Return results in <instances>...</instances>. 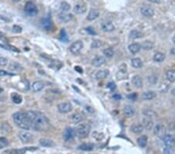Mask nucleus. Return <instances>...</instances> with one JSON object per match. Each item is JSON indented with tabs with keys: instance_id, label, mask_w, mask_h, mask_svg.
Listing matches in <instances>:
<instances>
[{
	"instance_id": "47",
	"label": "nucleus",
	"mask_w": 175,
	"mask_h": 154,
	"mask_svg": "<svg viewBox=\"0 0 175 154\" xmlns=\"http://www.w3.org/2000/svg\"><path fill=\"white\" fill-rule=\"evenodd\" d=\"M60 39L62 40H68V36L64 30H62L61 31V36H60Z\"/></svg>"
},
{
	"instance_id": "8",
	"label": "nucleus",
	"mask_w": 175,
	"mask_h": 154,
	"mask_svg": "<svg viewBox=\"0 0 175 154\" xmlns=\"http://www.w3.org/2000/svg\"><path fill=\"white\" fill-rule=\"evenodd\" d=\"M76 135V131L73 128H66L65 129L64 134H63V138L66 141H69L70 139H73Z\"/></svg>"
},
{
	"instance_id": "36",
	"label": "nucleus",
	"mask_w": 175,
	"mask_h": 154,
	"mask_svg": "<svg viewBox=\"0 0 175 154\" xmlns=\"http://www.w3.org/2000/svg\"><path fill=\"white\" fill-rule=\"evenodd\" d=\"M142 37V33L137 30H133L130 32V38L132 39H137Z\"/></svg>"
},
{
	"instance_id": "5",
	"label": "nucleus",
	"mask_w": 175,
	"mask_h": 154,
	"mask_svg": "<svg viewBox=\"0 0 175 154\" xmlns=\"http://www.w3.org/2000/svg\"><path fill=\"white\" fill-rule=\"evenodd\" d=\"M58 110L60 113L62 114H67L69 113L73 110V105H71V103H69V102H62V103H59L58 106Z\"/></svg>"
},
{
	"instance_id": "30",
	"label": "nucleus",
	"mask_w": 175,
	"mask_h": 154,
	"mask_svg": "<svg viewBox=\"0 0 175 154\" xmlns=\"http://www.w3.org/2000/svg\"><path fill=\"white\" fill-rule=\"evenodd\" d=\"M142 122H143V127L146 129H147V130L151 129L153 128V121L149 118H144L142 120Z\"/></svg>"
},
{
	"instance_id": "53",
	"label": "nucleus",
	"mask_w": 175,
	"mask_h": 154,
	"mask_svg": "<svg viewBox=\"0 0 175 154\" xmlns=\"http://www.w3.org/2000/svg\"><path fill=\"white\" fill-rule=\"evenodd\" d=\"M13 74L12 73H9L7 72L3 71V70H0V76H13Z\"/></svg>"
},
{
	"instance_id": "58",
	"label": "nucleus",
	"mask_w": 175,
	"mask_h": 154,
	"mask_svg": "<svg viewBox=\"0 0 175 154\" xmlns=\"http://www.w3.org/2000/svg\"><path fill=\"white\" fill-rule=\"evenodd\" d=\"M114 98L116 100H119L121 99V96H120V95H114Z\"/></svg>"
},
{
	"instance_id": "28",
	"label": "nucleus",
	"mask_w": 175,
	"mask_h": 154,
	"mask_svg": "<svg viewBox=\"0 0 175 154\" xmlns=\"http://www.w3.org/2000/svg\"><path fill=\"white\" fill-rule=\"evenodd\" d=\"M42 25L44 29L46 30V31H49V30H51L52 28V22L50 20L49 17H47V18L43 20Z\"/></svg>"
},
{
	"instance_id": "22",
	"label": "nucleus",
	"mask_w": 175,
	"mask_h": 154,
	"mask_svg": "<svg viewBox=\"0 0 175 154\" xmlns=\"http://www.w3.org/2000/svg\"><path fill=\"white\" fill-rule=\"evenodd\" d=\"M24 113H25L26 118L28 119L29 121H31V123L33 125V121H34V120L38 116V113H36L35 111H27L24 112Z\"/></svg>"
},
{
	"instance_id": "52",
	"label": "nucleus",
	"mask_w": 175,
	"mask_h": 154,
	"mask_svg": "<svg viewBox=\"0 0 175 154\" xmlns=\"http://www.w3.org/2000/svg\"><path fill=\"white\" fill-rule=\"evenodd\" d=\"M126 69H127V67H126V65L125 64H122L121 66H120V69H119V70H120V72H122V73H125Z\"/></svg>"
},
{
	"instance_id": "45",
	"label": "nucleus",
	"mask_w": 175,
	"mask_h": 154,
	"mask_svg": "<svg viewBox=\"0 0 175 154\" xmlns=\"http://www.w3.org/2000/svg\"><path fill=\"white\" fill-rule=\"evenodd\" d=\"M8 64V59L5 57H0V66H6Z\"/></svg>"
},
{
	"instance_id": "38",
	"label": "nucleus",
	"mask_w": 175,
	"mask_h": 154,
	"mask_svg": "<svg viewBox=\"0 0 175 154\" xmlns=\"http://www.w3.org/2000/svg\"><path fill=\"white\" fill-rule=\"evenodd\" d=\"M1 130L4 132L5 133H9L11 132L12 128H11V126L8 123H3L2 125V126H1Z\"/></svg>"
},
{
	"instance_id": "23",
	"label": "nucleus",
	"mask_w": 175,
	"mask_h": 154,
	"mask_svg": "<svg viewBox=\"0 0 175 154\" xmlns=\"http://www.w3.org/2000/svg\"><path fill=\"white\" fill-rule=\"evenodd\" d=\"M109 70L104 69V70H100L96 73V79H104L109 76Z\"/></svg>"
},
{
	"instance_id": "10",
	"label": "nucleus",
	"mask_w": 175,
	"mask_h": 154,
	"mask_svg": "<svg viewBox=\"0 0 175 154\" xmlns=\"http://www.w3.org/2000/svg\"><path fill=\"white\" fill-rule=\"evenodd\" d=\"M154 133L155 135L160 137H163L166 135V128L164 125H161V124H158L154 127Z\"/></svg>"
},
{
	"instance_id": "4",
	"label": "nucleus",
	"mask_w": 175,
	"mask_h": 154,
	"mask_svg": "<svg viewBox=\"0 0 175 154\" xmlns=\"http://www.w3.org/2000/svg\"><path fill=\"white\" fill-rule=\"evenodd\" d=\"M24 11L30 17H34L38 14V10L36 5L32 2H27L24 6Z\"/></svg>"
},
{
	"instance_id": "25",
	"label": "nucleus",
	"mask_w": 175,
	"mask_h": 154,
	"mask_svg": "<svg viewBox=\"0 0 175 154\" xmlns=\"http://www.w3.org/2000/svg\"><path fill=\"white\" fill-rule=\"evenodd\" d=\"M94 148V145L92 144V143H83V144L80 145L78 147L79 149L80 150H83V151H92L93 149Z\"/></svg>"
},
{
	"instance_id": "20",
	"label": "nucleus",
	"mask_w": 175,
	"mask_h": 154,
	"mask_svg": "<svg viewBox=\"0 0 175 154\" xmlns=\"http://www.w3.org/2000/svg\"><path fill=\"white\" fill-rule=\"evenodd\" d=\"M132 83L136 88H142L143 82H142V79L139 76H135L132 77Z\"/></svg>"
},
{
	"instance_id": "44",
	"label": "nucleus",
	"mask_w": 175,
	"mask_h": 154,
	"mask_svg": "<svg viewBox=\"0 0 175 154\" xmlns=\"http://www.w3.org/2000/svg\"><path fill=\"white\" fill-rule=\"evenodd\" d=\"M163 152L164 153H175V148L174 146H167Z\"/></svg>"
},
{
	"instance_id": "1",
	"label": "nucleus",
	"mask_w": 175,
	"mask_h": 154,
	"mask_svg": "<svg viewBox=\"0 0 175 154\" xmlns=\"http://www.w3.org/2000/svg\"><path fill=\"white\" fill-rule=\"evenodd\" d=\"M13 119L20 128L27 131L32 128V124L26 118L24 112H16L13 114Z\"/></svg>"
},
{
	"instance_id": "14",
	"label": "nucleus",
	"mask_w": 175,
	"mask_h": 154,
	"mask_svg": "<svg viewBox=\"0 0 175 154\" xmlns=\"http://www.w3.org/2000/svg\"><path fill=\"white\" fill-rule=\"evenodd\" d=\"M163 140L167 146H174L175 145V139L171 135H165L163 137Z\"/></svg>"
},
{
	"instance_id": "60",
	"label": "nucleus",
	"mask_w": 175,
	"mask_h": 154,
	"mask_svg": "<svg viewBox=\"0 0 175 154\" xmlns=\"http://www.w3.org/2000/svg\"><path fill=\"white\" fill-rule=\"evenodd\" d=\"M171 93H172V94L174 95V97H175V88H174V89H173V90H171Z\"/></svg>"
},
{
	"instance_id": "29",
	"label": "nucleus",
	"mask_w": 175,
	"mask_h": 154,
	"mask_svg": "<svg viewBox=\"0 0 175 154\" xmlns=\"http://www.w3.org/2000/svg\"><path fill=\"white\" fill-rule=\"evenodd\" d=\"M132 66L135 69H141L143 66L142 60L139 59V58H135L132 59Z\"/></svg>"
},
{
	"instance_id": "15",
	"label": "nucleus",
	"mask_w": 175,
	"mask_h": 154,
	"mask_svg": "<svg viewBox=\"0 0 175 154\" xmlns=\"http://www.w3.org/2000/svg\"><path fill=\"white\" fill-rule=\"evenodd\" d=\"M45 87V83L42 81H35L32 84V90L33 92H40Z\"/></svg>"
},
{
	"instance_id": "35",
	"label": "nucleus",
	"mask_w": 175,
	"mask_h": 154,
	"mask_svg": "<svg viewBox=\"0 0 175 154\" xmlns=\"http://www.w3.org/2000/svg\"><path fill=\"white\" fill-rule=\"evenodd\" d=\"M166 76H167V79H168V81H170V83L175 82V70H173V69L169 70L167 72Z\"/></svg>"
},
{
	"instance_id": "31",
	"label": "nucleus",
	"mask_w": 175,
	"mask_h": 154,
	"mask_svg": "<svg viewBox=\"0 0 175 154\" xmlns=\"http://www.w3.org/2000/svg\"><path fill=\"white\" fill-rule=\"evenodd\" d=\"M147 142H148V139H147L146 135H142V136H140L137 139L138 145L140 147H142V148H144V147L146 146Z\"/></svg>"
},
{
	"instance_id": "27",
	"label": "nucleus",
	"mask_w": 175,
	"mask_h": 154,
	"mask_svg": "<svg viewBox=\"0 0 175 154\" xmlns=\"http://www.w3.org/2000/svg\"><path fill=\"white\" fill-rule=\"evenodd\" d=\"M144 129V127L142 125L140 124H134L132 125L131 126V130L134 133H136V134H139L143 131Z\"/></svg>"
},
{
	"instance_id": "46",
	"label": "nucleus",
	"mask_w": 175,
	"mask_h": 154,
	"mask_svg": "<svg viewBox=\"0 0 175 154\" xmlns=\"http://www.w3.org/2000/svg\"><path fill=\"white\" fill-rule=\"evenodd\" d=\"M100 46H101V41H100V40H93L91 44L92 48H98Z\"/></svg>"
},
{
	"instance_id": "42",
	"label": "nucleus",
	"mask_w": 175,
	"mask_h": 154,
	"mask_svg": "<svg viewBox=\"0 0 175 154\" xmlns=\"http://www.w3.org/2000/svg\"><path fill=\"white\" fill-rule=\"evenodd\" d=\"M8 145V141L6 139L3 137H0V149H3Z\"/></svg>"
},
{
	"instance_id": "61",
	"label": "nucleus",
	"mask_w": 175,
	"mask_h": 154,
	"mask_svg": "<svg viewBox=\"0 0 175 154\" xmlns=\"http://www.w3.org/2000/svg\"><path fill=\"white\" fill-rule=\"evenodd\" d=\"M13 1L14 3H19V2H20L21 0H13Z\"/></svg>"
},
{
	"instance_id": "13",
	"label": "nucleus",
	"mask_w": 175,
	"mask_h": 154,
	"mask_svg": "<svg viewBox=\"0 0 175 154\" xmlns=\"http://www.w3.org/2000/svg\"><path fill=\"white\" fill-rule=\"evenodd\" d=\"M73 11L76 14H83L86 11V6L84 3H78L74 6Z\"/></svg>"
},
{
	"instance_id": "57",
	"label": "nucleus",
	"mask_w": 175,
	"mask_h": 154,
	"mask_svg": "<svg viewBox=\"0 0 175 154\" xmlns=\"http://www.w3.org/2000/svg\"><path fill=\"white\" fill-rule=\"evenodd\" d=\"M150 3H159L160 2V0H148Z\"/></svg>"
},
{
	"instance_id": "6",
	"label": "nucleus",
	"mask_w": 175,
	"mask_h": 154,
	"mask_svg": "<svg viewBox=\"0 0 175 154\" xmlns=\"http://www.w3.org/2000/svg\"><path fill=\"white\" fill-rule=\"evenodd\" d=\"M83 43L81 40H76L75 42H73L70 45L69 47V51L71 52V53L74 54V55H77L80 52L81 50L83 49Z\"/></svg>"
},
{
	"instance_id": "48",
	"label": "nucleus",
	"mask_w": 175,
	"mask_h": 154,
	"mask_svg": "<svg viewBox=\"0 0 175 154\" xmlns=\"http://www.w3.org/2000/svg\"><path fill=\"white\" fill-rule=\"evenodd\" d=\"M13 31L15 33H20L22 31V27L18 25H14L13 26Z\"/></svg>"
},
{
	"instance_id": "18",
	"label": "nucleus",
	"mask_w": 175,
	"mask_h": 154,
	"mask_svg": "<svg viewBox=\"0 0 175 154\" xmlns=\"http://www.w3.org/2000/svg\"><path fill=\"white\" fill-rule=\"evenodd\" d=\"M101 27L104 32H111L114 30V26L111 22H104L101 24Z\"/></svg>"
},
{
	"instance_id": "32",
	"label": "nucleus",
	"mask_w": 175,
	"mask_h": 154,
	"mask_svg": "<svg viewBox=\"0 0 175 154\" xmlns=\"http://www.w3.org/2000/svg\"><path fill=\"white\" fill-rule=\"evenodd\" d=\"M11 99H12V101L14 104H16V105H20L23 101V97L20 94H18V93H12Z\"/></svg>"
},
{
	"instance_id": "64",
	"label": "nucleus",
	"mask_w": 175,
	"mask_h": 154,
	"mask_svg": "<svg viewBox=\"0 0 175 154\" xmlns=\"http://www.w3.org/2000/svg\"><path fill=\"white\" fill-rule=\"evenodd\" d=\"M3 100H4V99H3V98L0 97V101H3Z\"/></svg>"
},
{
	"instance_id": "63",
	"label": "nucleus",
	"mask_w": 175,
	"mask_h": 154,
	"mask_svg": "<svg viewBox=\"0 0 175 154\" xmlns=\"http://www.w3.org/2000/svg\"><path fill=\"white\" fill-rule=\"evenodd\" d=\"M3 88H0V93H3Z\"/></svg>"
},
{
	"instance_id": "7",
	"label": "nucleus",
	"mask_w": 175,
	"mask_h": 154,
	"mask_svg": "<svg viewBox=\"0 0 175 154\" xmlns=\"http://www.w3.org/2000/svg\"><path fill=\"white\" fill-rule=\"evenodd\" d=\"M18 137L20 138V139L21 140L23 143H29L33 139V135L28 132H26V130L20 131L18 133Z\"/></svg>"
},
{
	"instance_id": "49",
	"label": "nucleus",
	"mask_w": 175,
	"mask_h": 154,
	"mask_svg": "<svg viewBox=\"0 0 175 154\" xmlns=\"http://www.w3.org/2000/svg\"><path fill=\"white\" fill-rule=\"evenodd\" d=\"M86 31H87L88 33H90V35H95L96 34V31H94V29L91 27V26H89L86 29Z\"/></svg>"
},
{
	"instance_id": "55",
	"label": "nucleus",
	"mask_w": 175,
	"mask_h": 154,
	"mask_svg": "<svg viewBox=\"0 0 175 154\" xmlns=\"http://www.w3.org/2000/svg\"><path fill=\"white\" fill-rule=\"evenodd\" d=\"M75 70L78 72L79 73H83V69H82L80 66H76L75 67Z\"/></svg>"
},
{
	"instance_id": "33",
	"label": "nucleus",
	"mask_w": 175,
	"mask_h": 154,
	"mask_svg": "<svg viewBox=\"0 0 175 154\" xmlns=\"http://www.w3.org/2000/svg\"><path fill=\"white\" fill-rule=\"evenodd\" d=\"M156 96V93L155 92H153V91H147V92H145L142 94V99L149 100H152L155 98Z\"/></svg>"
},
{
	"instance_id": "62",
	"label": "nucleus",
	"mask_w": 175,
	"mask_h": 154,
	"mask_svg": "<svg viewBox=\"0 0 175 154\" xmlns=\"http://www.w3.org/2000/svg\"><path fill=\"white\" fill-rule=\"evenodd\" d=\"M172 40H173V42H174V44H175V35L174 36V37H173Z\"/></svg>"
},
{
	"instance_id": "3",
	"label": "nucleus",
	"mask_w": 175,
	"mask_h": 154,
	"mask_svg": "<svg viewBox=\"0 0 175 154\" xmlns=\"http://www.w3.org/2000/svg\"><path fill=\"white\" fill-rule=\"evenodd\" d=\"M90 125L88 124H81L76 128V135L79 139H85L90 132Z\"/></svg>"
},
{
	"instance_id": "54",
	"label": "nucleus",
	"mask_w": 175,
	"mask_h": 154,
	"mask_svg": "<svg viewBox=\"0 0 175 154\" xmlns=\"http://www.w3.org/2000/svg\"><path fill=\"white\" fill-rule=\"evenodd\" d=\"M136 97H137L136 93H132V94H129L128 96V99L132 100H135L136 99Z\"/></svg>"
},
{
	"instance_id": "9",
	"label": "nucleus",
	"mask_w": 175,
	"mask_h": 154,
	"mask_svg": "<svg viewBox=\"0 0 175 154\" xmlns=\"http://www.w3.org/2000/svg\"><path fill=\"white\" fill-rule=\"evenodd\" d=\"M141 14L146 17H151L154 15V10L148 6H144L140 10Z\"/></svg>"
},
{
	"instance_id": "41",
	"label": "nucleus",
	"mask_w": 175,
	"mask_h": 154,
	"mask_svg": "<svg viewBox=\"0 0 175 154\" xmlns=\"http://www.w3.org/2000/svg\"><path fill=\"white\" fill-rule=\"evenodd\" d=\"M93 137L96 140H97V141H100V140H101L102 139H104V135L103 133H99L95 132H93Z\"/></svg>"
},
{
	"instance_id": "34",
	"label": "nucleus",
	"mask_w": 175,
	"mask_h": 154,
	"mask_svg": "<svg viewBox=\"0 0 175 154\" xmlns=\"http://www.w3.org/2000/svg\"><path fill=\"white\" fill-rule=\"evenodd\" d=\"M165 55L161 52H156L155 55H153L154 61H156L157 62H162L165 60Z\"/></svg>"
},
{
	"instance_id": "51",
	"label": "nucleus",
	"mask_w": 175,
	"mask_h": 154,
	"mask_svg": "<svg viewBox=\"0 0 175 154\" xmlns=\"http://www.w3.org/2000/svg\"><path fill=\"white\" fill-rule=\"evenodd\" d=\"M148 80H149V83H156V82L157 81V78H156V76H149V78H148Z\"/></svg>"
},
{
	"instance_id": "17",
	"label": "nucleus",
	"mask_w": 175,
	"mask_h": 154,
	"mask_svg": "<svg viewBox=\"0 0 175 154\" xmlns=\"http://www.w3.org/2000/svg\"><path fill=\"white\" fill-rule=\"evenodd\" d=\"M39 143L40 146L45 147H53L55 146L54 141L49 139H40L39 140Z\"/></svg>"
},
{
	"instance_id": "43",
	"label": "nucleus",
	"mask_w": 175,
	"mask_h": 154,
	"mask_svg": "<svg viewBox=\"0 0 175 154\" xmlns=\"http://www.w3.org/2000/svg\"><path fill=\"white\" fill-rule=\"evenodd\" d=\"M143 114L147 117V118H152V117H155L156 116V113L151 110H146V111H143Z\"/></svg>"
},
{
	"instance_id": "40",
	"label": "nucleus",
	"mask_w": 175,
	"mask_h": 154,
	"mask_svg": "<svg viewBox=\"0 0 175 154\" xmlns=\"http://www.w3.org/2000/svg\"><path fill=\"white\" fill-rule=\"evenodd\" d=\"M142 47L146 50L152 49V48L153 47V44L151 41H149V40H146V41H145V42L143 43Z\"/></svg>"
},
{
	"instance_id": "2",
	"label": "nucleus",
	"mask_w": 175,
	"mask_h": 154,
	"mask_svg": "<svg viewBox=\"0 0 175 154\" xmlns=\"http://www.w3.org/2000/svg\"><path fill=\"white\" fill-rule=\"evenodd\" d=\"M49 121L45 115L41 114H38V116L33 121L32 128L37 131H43L48 128Z\"/></svg>"
},
{
	"instance_id": "56",
	"label": "nucleus",
	"mask_w": 175,
	"mask_h": 154,
	"mask_svg": "<svg viewBox=\"0 0 175 154\" xmlns=\"http://www.w3.org/2000/svg\"><path fill=\"white\" fill-rule=\"evenodd\" d=\"M86 111L90 112V113H93V111H94L93 108H92V107H90V106H86Z\"/></svg>"
},
{
	"instance_id": "26",
	"label": "nucleus",
	"mask_w": 175,
	"mask_h": 154,
	"mask_svg": "<svg viewBox=\"0 0 175 154\" xmlns=\"http://www.w3.org/2000/svg\"><path fill=\"white\" fill-rule=\"evenodd\" d=\"M141 49V46L139 44H136V43H134V44H132L128 46V50L130 51V52L133 55H135L136 53H138Z\"/></svg>"
},
{
	"instance_id": "37",
	"label": "nucleus",
	"mask_w": 175,
	"mask_h": 154,
	"mask_svg": "<svg viewBox=\"0 0 175 154\" xmlns=\"http://www.w3.org/2000/svg\"><path fill=\"white\" fill-rule=\"evenodd\" d=\"M60 9H61V10H62V12L66 13L70 10L71 6H70V4H69V3H67V2H65L64 1V2H62V3H61Z\"/></svg>"
},
{
	"instance_id": "39",
	"label": "nucleus",
	"mask_w": 175,
	"mask_h": 154,
	"mask_svg": "<svg viewBox=\"0 0 175 154\" xmlns=\"http://www.w3.org/2000/svg\"><path fill=\"white\" fill-rule=\"evenodd\" d=\"M104 54L107 58L111 59L114 56V51L112 48H107L104 50Z\"/></svg>"
},
{
	"instance_id": "24",
	"label": "nucleus",
	"mask_w": 175,
	"mask_h": 154,
	"mask_svg": "<svg viewBox=\"0 0 175 154\" xmlns=\"http://www.w3.org/2000/svg\"><path fill=\"white\" fill-rule=\"evenodd\" d=\"M124 113L128 118L132 117L135 114V108L130 105H126L125 107H124Z\"/></svg>"
},
{
	"instance_id": "11",
	"label": "nucleus",
	"mask_w": 175,
	"mask_h": 154,
	"mask_svg": "<svg viewBox=\"0 0 175 154\" xmlns=\"http://www.w3.org/2000/svg\"><path fill=\"white\" fill-rule=\"evenodd\" d=\"M8 69H10V71L12 72H20L24 70V67L22 66L21 65L18 63L17 62H11L9 64V66H8Z\"/></svg>"
},
{
	"instance_id": "59",
	"label": "nucleus",
	"mask_w": 175,
	"mask_h": 154,
	"mask_svg": "<svg viewBox=\"0 0 175 154\" xmlns=\"http://www.w3.org/2000/svg\"><path fill=\"white\" fill-rule=\"evenodd\" d=\"M170 53H171L172 55H175V47H174V48H172V49L170 50Z\"/></svg>"
},
{
	"instance_id": "16",
	"label": "nucleus",
	"mask_w": 175,
	"mask_h": 154,
	"mask_svg": "<svg viewBox=\"0 0 175 154\" xmlns=\"http://www.w3.org/2000/svg\"><path fill=\"white\" fill-rule=\"evenodd\" d=\"M106 60L102 56H97L92 60V65L95 67H100L105 63Z\"/></svg>"
},
{
	"instance_id": "19",
	"label": "nucleus",
	"mask_w": 175,
	"mask_h": 154,
	"mask_svg": "<svg viewBox=\"0 0 175 154\" xmlns=\"http://www.w3.org/2000/svg\"><path fill=\"white\" fill-rule=\"evenodd\" d=\"M83 120V115L81 113H79V112H76V113H74L71 117V121L74 124H78L79 122Z\"/></svg>"
},
{
	"instance_id": "12",
	"label": "nucleus",
	"mask_w": 175,
	"mask_h": 154,
	"mask_svg": "<svg viewBox=\"0 0 175 154\" xmlns=\"http://www.w3.org/2000/svg\"><path fill=\"white\" fill-rule=\"evenodd\" d=\"M58 18L59 20V21H61L63 24H67L68 22H69L73 19V15L62 12L60 13L58 15Z\"/></svg>"
},
{
	"instance_id": "50",
	"label": "nucleus",
	"mask_w": 175,
	"mask_h": 154,
	"mask_svg": "<svg viewBox=\"0 0 175 154\" xmlns=\"http://www.w3.org/2000/svg\"><path fill=\"white\" fill-rule=\"evenodd\" d=\"M107 87L109 88L111 90H114L116 88L115 83H113V82H111V83H109L107 85Z\"/></svg>"
},
{
	"instance_id": "21",
	"label": "nucleus",
	"mask_w": 175,
	"mask_h": 154,
	"mask_svg": "<svg viewBox=\"0 0 175 154\" xmlns=\"http://www.w3.org/2000/svg\"><path fill=\"white\" fill-rule=\"evenodd\" d=\"M100 15L99 11L97 10H93V9H91L90 10V12H89V14L87 16V20H90V21H93V20H94L97 18H98Z\"/></svg>"
}]
</instances>
